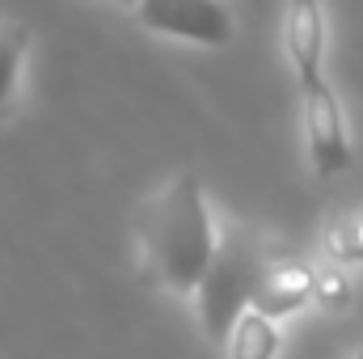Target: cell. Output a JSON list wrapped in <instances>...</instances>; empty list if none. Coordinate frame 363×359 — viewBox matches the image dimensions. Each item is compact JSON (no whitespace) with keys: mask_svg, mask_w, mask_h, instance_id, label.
Returning <instances> with one entry per match:
<instances>
[{"mask_svg":"<svg viewBox=\"0 0 363 359\" xmlns=\"http://www.w3.org/2000/svg\"><path fill=\"white\" fill-rule=\"evenodd\" d=\"M140 267L169 292H194L216 245V216L194 170H178L135 211Z\"/></svg>","mask_w":363,"mask_h":359,"instance_id":"6da1fadb","label":"cell"},{"mask_svg":"<svg viewBox=\"0 0 363 359\" xmlns=\"http://www.w3.org/2000/svg\"><path fill=\"white\" fill-rule=\"evenodd\" d=\"M274 241H267L262 233H254L241 220H224L216 224V245L211 258L194 283V309H199V326L211 343H224L228 326L237 321V313L250 309L254 287H258V270L262 258Z\"/></svg>","mask_w":363,"mask_h":359,"instance_id":"7a4b0ae2","label":"cell"},{"mask_svg":"<svg viewBox=\"0 0 363 359\" xmlns=\"http://www.w3.org/2000/svg\"><path fill=\"white\" fill-rule=\"evenodd\" d=\"M296 97H300V136H304V157L313 178H338L355 161L351 127L338 93L325 81V72H308V77H296Z\"/></svg>","mask_w":363,"mask_h":359,"instance_id":"3957f363","label":"cell"},{"mask_svg":"<svg viewBox=\"0 0 363 359\" xmlns=\"http://www.w3.org/2000/svg\"><path fill=\"white\" fill-rule=\"evenodd\" d=\"M131 9L144 30L169 34L194 47H228L237 34L233 9L224 0H135Z\"/></svg>","mask_w":363,"mask_h":359,"instance_id":"277c9868","label":"cell"},{"mask_svg":"<svg viewBox=\"0 0 363 359\" xmlns=\"http://www.w3.org/2000/svg\"><path fill=\"white\" fill-rule=\"evenodd\" d=\"M313 279H317V270L296 250L271 245L267 258H262V270H258V287H254L250 309H258V313L279 321V317H287V313H296V309H304L313 300Z\"/></svg>","mask_w":363,"mask_h":359,"instance_id":"5b68a950","label":"cell"},{"mask_svg":"<svg viewBox=\"0 0 363 359\" xmlns=\"http://www.w3.org/2000/svg\"><path fill=\"white\" fill-rule=\"evenodd\" d=\"M325 4L321 0H287V21H283V43H287V64L296 77L325 72Z\"/></svg>","mask_w":363,"mask_h":359,"instance_id":"8992f818","label":"cell"},{"mask_svg":"<svg viewBox=\"0 0 363 359\" xmlns=\"http://www.w3.org/2000/svg\"><path fill=\"white\" fill-rule=\"evenodd\" d=\"M26 55H30V26L21 17L0 13V118L17 101L21 72H26Z\"/></svg>","mask_w":363,"mask_h":359,"instance_id":"52a82bcc","label":"cell"},{"mask_svg":"<svg viewBox=\"0 0 363 359\" xmlns=\"http://www.w3.org/2000/svg\"><path fill=\"white\" fill-rule=\"evenodd\" d=\"M224 343H228V359H274L279 355V321L258 309H245L228 326Z\"/></svg>","mask_w":363,"mask_h":359,"instance_id":"ba28073f","label":"cell"},{"mask_svg":"<svg viewBox=\"0 0 363 359\" xmlns=\"http://www.w3.org/2000/svg\"><path fill=\"white\" fill-rule=\"evenodd\" d=\"M325 254H330L338 267L363 263V203L338 211V216L325 224Z\"/></svg>","mask_w":363,"mask_h":359,"instance_id":"9c48e42d","label":"cell"},{"mask_svg":"<svg viewBox=\"0 0 363 359\" xmlns=\"http://www.w3.org/2000/svg\"><path fill=\"white\" fill-rule=\"evenodd\" d=\"M313 296L325 300L330 309H338V304H347V296H351V279H347L342 270H317V279H313Z\"/></svg>","mask_w":363,"mask_h":359,"instance_id":"30bf717a","label":"cell"},{"mask_svg":"<svg viewBox=\"0 0 363 359\" xmlns=\"http://www.w3.org/2000/svg\"><path fill=\"white\" fill-rule=\"evenodd\" d=\"M355 359H363V338H359V347H355Z\"/></svg>","mask_w":363,"mask_h":359,"instance_id":"8fae6325","label":"cell"},{"mask_svg":"<svg viewBox=\"0 0 363 359\" xmlns=\"http://www.w3.org/2000/svg\"><path fill=\"white\" fill-rule=\"evenodd\" d=\"M114 4H127V9H131V4H135V0H114Z\"/></svg>","mask_w":363,"mask_h":359,"instance_id":"7c38bea8","label":"cell"}]
</instances>
